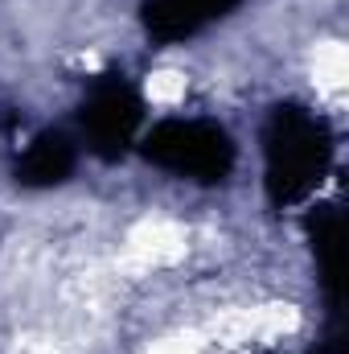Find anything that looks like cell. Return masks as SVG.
I'll return each instance as SVG.
<instances>
[{
  "mask_svg": "<svg viewBox=\"0 0 349 354\" xmlns=\"http://www.w3.org/2000/svg\"><path fill=\"white\" fill-rule=\"evenodd\" d=\"M189 87H193V79H189L185 71H177V66H157V71H148L144 83H140L144 103L157 107V111H173V107H181L185 95H189Z\"/></svg>",
  "mask_w": 349,
  "mask_h": 354,
  "instance_id": "obj_1",
  "label": "cell"
}]
</instances>
